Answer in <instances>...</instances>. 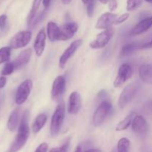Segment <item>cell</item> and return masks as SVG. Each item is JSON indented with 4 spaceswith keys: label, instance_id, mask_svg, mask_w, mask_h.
<instances>
[{
    "label": "cell",
    "instance_id": "obj_26",
    "mask_svg": "<svg viewBox=\"0 0 152 152\" xmlns=\"http://www.w3.org/2000/svg\"><path fill=\"white\" fill-rule=\"evenodd\" d=\"M130 141L126 137H123L117 143V152H129Z\"/></svg>",
    "mask_w": 152,
    "mask_h": 152
},
{
    "label": "cell",
    "instance_id": "obj_39",
    "mask_svg": "<svg viewBox=\"0 0 152 152\" xmlns=\"http://www.w3.org/2000/svg\"><path fill=\"white\" fill-rule=\"evenodd\" d=\"M85 152H102V151H101V150L98 149V148H91V149L87 150V151H86Z\"/></svg>",
    "mask_w": 152,
    "mask_h": 152
},
{
    "label": "cell",
    "instance_id": "obj_7",
    "mask_svg": "<svg viewBox=\"0 0 152 152\" xmlns=\"http://www.w3.org/2000/svg\"><path fill=\"white\" fill-rule=\"evenodd\" d=\"M32 38V33L30 31H22L16 33L10 40L9 46L12 49H19L29 44Z\"/></svg>",
    "mask_w": 152,
    "mask_h": 152
},
{
    "label": "cell",
    "instance_id": "obj_12",
    "mask_svg": "<svg viewBox=\"0 0 152 152\" xmlns=\"http://www.w3.org/2000/svg\"><path fill=\"white\" fill-rule=\"evenodd\" d=\"M117 17V15L112 12H105L97 19L95 28L98 30H105L110 28L115 24Z\"/></svg>",
    "mask_w": 152,
    "mask_h": 152
},
{
    "label": "cell",
    "instance_id": "obj_4",
    "mask_svg": "<svg viewBox=\"0 0 152 152\" xmlns=\"http://www.w3.org/2000/svg\"><path fill=\"white\" fill-rule=\"evenodd\" d=\"M114 32H115V30H114V28L112 26L108 28H106L102 32L99 33L96 36L95 39L91 42L89 46H90L91 48L95 49V50L103 48L108 44L110 40L114 37Z\"/></svg>",
    "mask_w": 152,
    "mask_h": 152
},
{
    "label": "cell",
    "instance_id": "obj_13",
    "mask_svg": "<svg viewBox=\"0 0 152 152\" xmlns=\"http://www.w3.org/2000/svg\"><path fill=\"white\" fill-rule=\"evenodd\" d=\"M82 107L81 96L77 91H73L68 97V113L71 115H76Z\"/></svg>",
    "mask_w": 152,
    "mask_h": 152
},
{
    "label": "cell",
    "instance_id": "obj_35",
    "mask_svg": "<svg viewBox=\"0 0 152 152\" xmlns=\"http://www.w3.org/2000/svg\"><path fill=\"white\" fill-rule=\"evenodd\" d=\"M48 149V144L46 142H42V143H41L37 147L35 152H47Z\"/></svg>",
    "mask_w": 152,
    "mask_h": 152
},
{
    "label": "cell",
    "instance_id": "obj_11",
    "mask_svg": "<svg viewBox=\"0 0 152 152\" xmlns=\"http://www.w3.org/2000/svg\"><path fill=\"white\" fill-rule=\"evenodd\" d=\"M65 86H66V80L65 77L62 76H58L53 80L52 84L50 95L52 99L58 101L65 91Z\"/></svg>",
    "mask_w": 152,
    "mask_h": 152
},
{
    "label": "cell",
    "instance_id": "obj_45",
    "mask_svg": "<svg viewBox=\"0 0 152 152\" xmlns=\"http://www.w3.org/2000/svg\"><path fill=\"white\" fill-rule=\"evenodd\" d=\"M1 102H0V109H1Z\"/></svg>",
    "mask_w": 152,
    "mask_h": 152
},
{
    "label": "cell",
    "instance_id": "obj_9",
    "mask_svg": "<svg viewBox=\"0 0 152 152\" xmlns=\"http://www.w3.org/2000/svg\"><path fill=\"white\" fill-rule=\"evenodd\" d=\"M132 73H133L132 68L129 64L125 63L120 65L118 72H117V77H116L115 80L114 82V87L117 88L122 87L124 85V83L132 77Z\"/></svg>",
    "mask_w": 152,
    "mask_h": 152
},
{
    "label": "cell",
    "instance_id": "obj_42",
    "mask_svg": "<svg viewBox=\"0 0 152 152\" xmlns=\"http://www.w3.org/2000/svg\"><path fill=\"white\" fill-rule=\"evenodd\" d=\"M99 1H100V2L102 3V4H107V3H108L109 0H99Z\"/></svg>",
    "mask_w": 152,
    "mask_h": 152
},
{
    "label": "cell",
    "instance_id": "obj_17",
    "mask_svg": "<svg viewBox=\"0 0 152 152\" xmlns=\"http://www.w3.org/2000/svg\"><path fill=\"white\" fill-rule=\"evenodd\" d=\"M31 56H32V49L31 48H29L25 49L24 50H22L16 56V59L13 61L16 70L22 68L25 65H27L30 62V60H31Z\"/></svg>",
    "mask_w": 152,
    "mask_h": 152
},
{
    "label": "cell",
    "instance_id": "obj_30",
    "mask_svg": "<svg viewBox=\"0 0 152 152\" xmlns=\"http://www.w3.org/2000/svg\"><path fill=\"white\" fill-rule=\"evenodd\" d=\"M95 0H88L87 3V15L88 17H91L94 12Z\"/></svg>",
    "mask_w": 152,
    "mask_h": 152
},
{
    "label": "cell",
    "instance_id": "obj_5",
    "mask_svg": "<svg viewBox=\"0 0 152 152\" xmlns=\"http://www.w3.org/2000/svg\"><path fill=\"white\" fill-rule=\"evenodd\" d=\"M111 108L112 105L108 101H103L98 105L92 118V123L95 127H99L104 123L106 117L111 112Z\"/></svg>",
    "mask_w": 152,
    "mask_h": 152
},
{
    "label": "cell",
    "instance_id": "obj_10",
    "mask_svg": "<svg viewBox=\"0 0 152 152\" xmlns=\"http://www.w3.org/2000/svg\"><path fill=\"white\" fill-rule=\"evenodd\" d=\"M132 128L133 132L138 136L145 137L148 133V124L142 115H135L132 120Z\"/></svg>",
    "mask_w": 152,
    "mask_h": 152
},
{
    "label": "cell",
    "instance_id": "obj_38",
    "mask_svg": "<svg viewBox=\"0 0 152 152\" xmlns=\"http://www.w3.org/2000/svg\"><path fill=\"white\" fill-rule=\"evenodd\" d=\"M152 48V39L149 42L142 45V48Z\"/></svg>",
    "mask_w": 152,
    "mask_h": 152
},
{
    "label": "cell",
    "instance_id": "obj_40",
    "mask_svg": "<svg viewBox=\"0 0 152 152\" xmlns=\"http://www.w3.org/2000/svg\"><path fill=\"white\" fill-rule=\"evenodd\" d=\"M71 1L72 0H62V3L65 4V5H68V4H69L71 2Z\"/></svg>",
    "mask_w": 152,
    "mask_h": 152
},
{
    "label": "cell",
    "instance_id": "obj_18",
    "mask_svg": "<svg viewBox=\"0 0 152 152\" xmlns=\"http://www.w3.org/2000/svg\"><path fill=\"white\" fill-rule=\"evenodd\" d=\"M139 77L142 82L152 84V65L143 64L139 68Z\"/></svg>",
    "mask_w": 152,
    "mask_h": 152
},
{
    "label": "cell",
    "instance_id": "obj_23",
    "mask_svg": "<svg viewBox=\"0 0 152 152\" xmlns=\"http://www.w3.org/2000/svg\"><path fill=\"white\" fill-rule=\"evenodd\" d=\"M48 120V117L46 114H39L37 116V117L34 120V123L32 124V130L34 133L37 134L42 129L45 125L46 122Z\"/></svg>",
    "mask_w": 152,
    "mask_h": 152
},
{
    "label": "cell",
    "instance_id": "obj_6",
    "mask_svg": "<svg viewBox=\"0 0 152 152\" xmlns=\"http://www.w3.org/2000/svg\"><path fill=\"white\" fill-rule=\"evenodd\" d=\"M33 88V82L31 79H26L19 86L15 95V102L20 105L28 99Z\"/></svg>",
    "mask_w": 152,
    "mask_h": 152
},
{
    "label": "cell",
    "instance_id": "obj_20",
    "mask_svg": "<svg viewBox=\"0 0 152 152\" xmlns=\"http://www.w3.org/2000/svg\"><path fill=\"white\" fill-rule=\"evenodd\" d=\"M60 34V27L57 25L56 22L49 21L47 24V37L51 42L59 41Z\"/></svg>",
    "mask_w": 152,
    "mask_h": 152
},
{
    "label": "cell",
    "instance_id": "obj_19",
    "mask_svg": "<svg viewBox=\"0 0 152 152\" xmlns=\"http://www.w3.org/2000/svg\"><path fill=\"white\" fill-rule=\"evenodd\" d=\"M20 109L16 108L10 113L7 123V127L10 132H14L16 130L18 126H19V118H20Z\"/></svg>",
    "mask_w": 152,
    "mask_h": 152
},
{
    "label": "cell",
    "instance_id": "obj_24",
    "mask_svg": "<svg viewBox=\"0 0 152 152\" xmlns=\"http://www.w3.org/2000/svg\"><path fill=\"white\" fill-rule=\"evenodd\" d=\"M135 115H136V113L135 112H131L130 114H128L123 120H122L117 125L115 129L116 131L117 132H122V131H125L129 129V126L132 125V120H133Z\"/></svg>",
    "mask_w": 152,
    "mask_h": 152
},
{
    "label": "cell",
    "instance_id": "obj_43",
    "mask_svg": "<svg viewBox=\"0 0 152 152\" xmlns=\"http://www.w3.org/2000/svg\"><path fill=\"white\" fill-rule=\"evenodd\" d=\"M82 1H83L85 4H87V3L88 2V0H82Z\"/></svg>",
    "mask_w": 152,
    "mask_h": 152
},
{
    "label": "cell",
    "instance_id": "obj_15",
    "mask_svg": "<svg viewBox=\"0 0 152 152\" xmlns=\"http://www.w3.org/2000/svg\"><path fill=\"white\" fill-rule=\"evenodd\" d=\"M46 38H47V34L45 33V29L43 28L37 34L34 43V48L37 56H41L44 53Z\"/></svg>",
    "mask_w": 152,
    "mask_h": 152
},
{
    "label": "cell",
    "instance_id": "obj_25",
    "mask_svg": "<svg viewBox=\"0 0 152 152\" xmlns=\"http://www.w3.org/2000/svg\"><path fill=\"white\" fill-rule=\"evenodd\" d=\"M11 49L10 46H5L0 48V65L8 62L11 55Z\"/></svg>",
    "mask_w": 152,
    "mask_h": 152
},
{
    "label": "cell",
    "instance_id": "obj_16",
    "mask_svg": "<svg viewBox=\"0 0 152 152\" xmlns=\"http://www.w3.org/2000/svg\"><path fill=\"white\" fill-rule=\"evenodd\" d=\"M152 26V16L143 19L140 22H138L130 31V36L136 37V36L141 35L151 28Z\"/></svg>",
    "mask_w": 152,
    "mask_h": 152
},
{
    "label": "cell",
    "instance_id": "obj_33",
    "mask_svg": "<svg viewBox=\"0 0 152 152\" xmlns=\"http://www.w3.org/2000/svg\"><path fill=\"white\" fill-rule=\"evenodd\" d=\"M129 16H130V14H129V13H123V14L120 15V16L117 17V21H116L115 22V25H119V24H122L123 23V22H125L128 19H129Z\"/></svg>",
    "mask_w": 152,
    "mask_h": 152
},
{
    "label": "cell",
    "instance_id": "obj_8",
    "mask_svg": "<svg viewBox=\"0 0 152 152\" xmlns=\"http://www.w3.org/2000/svg\"><path fill=\"white\" fill-rule=\"evenodd\" d=\"M83 39H77L75 41L73 42L62 53V54L61 55L60 58H59V68L63 69L65 68L66 63L68 62V61L71 59L73 56V55L75 53V52H77V50H78L79 48L83 44Z\"/></svg>",
    "mask_w": 152,
    "mask_h": 152
},
{
    "label": "cell",
    "instance_id": "obj_14",
    "mask_svg": "<svg viewBox=\"0 0 152 152\" xmlns=\"http://www.w3.org/2000/svg\"><path fill=\"white\" fill-rule=\"evenodd\" d=\"M78 24L77 22H71L65 24L60 27V34L59 41H67L72 38L75 33L78 31Z\"/></svg>",
    "mask_w": 152,
    "mask_h": 152
},
{
    "label": "cell",
    "instance_id": "obj_36",
    "mask_svg": "<svg viewBox=\"0 0 152 152\" xmlns=\"http://www.w3.org/2000/svg\"><path fill=\"white\" fill-rule=\"evenodd\" d=\"M7 84V78L5 76H1L0 77V89H2Z\"/></svg>",
    "mask_w": 152,
    "mask_h": 152
},
{
    "label": "cell",
    "instance_id": "obj_2",
    "mask_svg": "<svg viewBox=\"0 0 152 152\" xmlns=\"http://www.w3.org/2000/svg\"><path fill=\"white\" fill-rule=\"evenodd\" d=\"M65 105L64 102H61L56 105L50 125V135L53 137L56 136L60 132L63 124L64 119H65Z\"/></svg>",
    "mask_w": 152,
    "mask_h": 152
},
{
    "label": "cell",
    "instance_id": "obj_22",
    "mask_svg": "<svg viewBox=\"0 0 152 152\" xmlns=\"http://www.w3.org/2000/svg\"><path fill=\"white\" fill-rule=\"evenodd\" d=\"M42 1V0H34V1H33L31 10H30L28 17H27V25H28V28H32V24L34 22L36 16H37V11L39 8Z\"/></svg>",
    "mask_w": 152,
    "mask_h": 152
},
{
    "label": "cell",
    "instance_id": "obj_44",
    "mask_svg": "<svg viewBox=\"0 0 152 152\" xmlns=\"http://www.w3.org/2000/svg\"><path fill=\"white\" fill-rule=\"evenodd\" d=\"M144 1H147V2H149V3H152V0H144Z\"/></svg>",
    "mask_w": 152,
    "mask_h": 152
},
{
    "label": "cell",
    "instance_id": "obj_37",
    "mask_svg": "<svg viewBox=\"0 0 152 152\" xmlns=\"http://www.w3.org/2000/svg\"><path fill=\"white\" fill-rule=\"evenodd\" d=\"M50 2H51V0H42V4L45 8H48L50 6Z\"/></svg>",
    "mask_w": 152,
    "mask_h": 152
},
{
    "label": "cell",
    "instance_id": "obj_28",
    "mask_svg": "<svg viewBox=\"0 0 152 152\" xmlns=\"http://www.w3.org/2000/svg\"><path fill=\"white\" fill-rule=\"evenodd\" d=\"M144 0H127L126 10L128 11H134L142 4Z\"/></svg>",
    "mask_w": 152,
    "mask_h": 152
},
{
    "label": "cell",
    "instance_id": "obj_29",
    "mask_svg": "<svg viewBox=\"0 0 152 152\" xmlns=\"http://www.w3.org/2000/svg\"><path fill=\"white\" fill-rule=\"evenodd\" d=\"M70 144V139H68L65 140V142L62 144L61 146L56 147V148H53L49 151V152H68V148H69Z\"/></svg>",
    "mask_w": 152,
    "mask_h": 152
},
{
    "label": "cell",
    "instance_id": "obj_1",
    "mask_svg": "<svg viewBox=\"0 0 152 152\" xmlns=\"http://www.w3.org/2000/svg\"><path fill=\"white\" fill-rule=\"evenodd\" d=\"M28 111H25L20 120L18 132L15 137L14 140L10 145L7 152H17L19 151L28 141L30 134V129L28 126Z\"/></svg>",
    "mask_w": 152,
    "mask_h": 152
},
{
    "label": "cell",
    "instance_id": "obj_32",
    "mask_svg": "<svg viewBox=\"0 0 152 152\" xmlns=\"http://www.w3.org/2000/svg\"><path fill=\"white\" fill-rule=\"evenodd\" d=\"M7 22V16L5 13H3L0 16V30L3 31L5 28Z\"/></svg>",
    "mask_w": 152,
    "mask_h": 152
},
{
    "label": "cell",
    "instance_id": "obj_31",
    "mask_svg": "<svg viewBox=\"0 0 152 152\" xmlns=\"http://www.w3.org/2000/svg\"><path fill=\"white\" fill-rule=\"evenodd\" d=\"M45 14H46V10H43L42 11L40 12L38 15H37L35 17V19H34V22H33V24H32V28L33 27L36 26V25H37L38 23H39L40 21H42L43 19H44Z\"/></svg>",
    "mask_w": 152,
    "mask_h": 152
},
{
    "label": "cell",
    "instance_id": "obj_21",
    "mask_svg": "<svg viewBox=\"0 0 152 152\" xmlns=\"http://www.w3.org/2000/svg\"><path fill=\"white\" fill-rule=\"evenodd\" d=\"M142 45L140 42H132L123 46L120 51V56H128L134 53L136 50L142 48Z\"/></svg>",
    "mask_w": 152,
    "mask_h": 152
},
{
    "label": "cell",
    "instance_id": "obj_41",
    "mask_svg": "<svg viewBox=\"0 0 152 152\" xmlns=\"http://www.w3.org/2000/svg\"><path fill=\"white\" fill-rule=\"evenodd\" d=\"M75 152H83V151H82V147L80 145H78L77 148H76Z\"/></svg>",
    "mask_w": 152,
    "mask_h": 152
},
{
    "label": "cell",
    "instance_id": "obj_3",
    "mask_svg": "<svg viewBox=\"0 0 152 152\" xmlns=\"http://www.w3.org/2000/svg\"><path fill=\"white\" fill-rule=\"evenodd\" d=\"M140 88L138 82H134L126 86L121 92L118 99V106L120 109L124 108L134 99Z\"/></svg>",
    "mask_w": 152,
    "mask_h": 152
},
{
    "label": "cell",
    "instance_id": "obj_34",
    "mask_svg": "<svg viewBox=\"0 0 152 152\" xmlns=\"http://www.w3.org/2000/svg\"><path fill=\"white\" fill-rule=\"evenodd\" d=\"M117 7H118V3H117V0H109V1H108V8H109L110 11H115L117 9Z\"/></svg>",
    "mask_w": 152,
    "mask_h": 152
},
{
    "label": "cell",
    "instance_id": "obj_27",
    "mask_svg": "<svg viewBox=\"0 0 152 152\" xmlns=\"http://www.w3.org/2000/svg\"><path fill=\"white\" fill-rule=\"evenodd\" d=\"M16 70V68H15V65L13 62H7L5 65L3 67L2 70L1 71V76H8L10 75L13 71Z\"/></svg>",
    "mask_w": 152,
    "mask_h": 152
}]
</instances>
